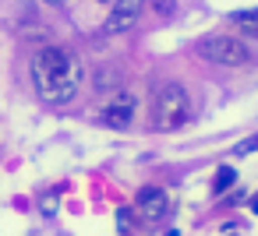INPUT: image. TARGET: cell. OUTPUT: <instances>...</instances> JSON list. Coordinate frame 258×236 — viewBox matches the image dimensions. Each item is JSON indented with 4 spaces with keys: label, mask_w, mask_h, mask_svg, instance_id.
I'll return each mask as SVG.
<instances>
[{
    "label": "cell",
    "mask_w": 258,
    "mask_h": 236,
    "mask_svg": "<svg viewBox=\"0 0 258 236\" xmlns=\"http://www.w3.org/2000/svg\"><path fill=\"white\" fill-rule=\"evenodd\" d=\"M32 85L39 92L43 102L50 106H64L78 95L82 88V64L75 53L60 50V46H46L32 57Z\"/></svg>",
    "instance_id": "6da1fadb"
},
{
    "label": "cell",
    "mask_w": 258,
    "mask_h": 236,
    "mask_svg": "<svg viewBox=\"0 0 258 236\" xmlns=\"http://www.w3.org/2000/svg\"><path fill=\"white\" fill-rule=\"evenodd\" d=\"M191 116V99H187V88L177 85V81H166L159 92H156V106H152V124L159 131H177L184 127Z\"/></svg>",
    "instance_id": "7a4b0ae2"
},
{
    "label": "cell",
    "mask_w": 258,
    "mask_h": 236,
    "mask_svg": "<svg viewBox=\"0 0 258 236\" xmlns=\"http://www.w3.org/2000/svg\"><path fill=\"white\" fill-rule=\"evenodd\" d=\"M198 57L216 67H244L251 60V50L237 36H209L198 43Z\"/></svg>",
    "instance_id": "3957f363"
},
{
    "label": "cell",
    "mask_w": 258,
    "mask_h": 236,
    "mask_svg": "<svg viewBox=\"0 0 258 236\" xmlns=\"http://www.w3.org/2000/svg\"><path fill=\"white\" fill-rule=\"evenodd\" d=\"M135 113H138V99L131 92H120L117 99H110L99 113V124L110 127V131H127L135 124Z\"/></svg>",
    "instance_id": "277c9868"
},
{
    "label": "cell",
    "mask_w": 258,
    "mask_h": 236,
    "mask_svg": "<svg viewBox=\"0 0 258 236\" xmlns=\"http://www.w3.org/2000/svg\"><path fill=\"white\" fill-rule=\"evenodd\" d=\"M142 8L145 0H113V11L106 18V32L110 36H120V32H131L142 18Z\"/></svg>",
    "instance_id": "5b68a950"
},
{
    "label": "cell",
    "mask_w": 258,
    "mask_h": 236,
    "mask_svg": "<svg viewBox=\"0 0 258 236\" xmlns=\"http://www.w3.org/2000/svg\"><path fill=\"white\" fill-rule=\"evenodd\" d=\"M138 215L149 218V222L166 218V215H170V197H166V190H159V187H145V190L138 194Z\"/></svg>",
    "instance_id": "8992f818"
},
{
    "label": "cell",
    "mask_w": 258,
    "mask_h": 236,
    "mask_svg": "<svg viewBox=\"0 0 258 236\" xmlns=\"http://www.w3.org/2000/svg\"><path fill=\"white\" fill-rule=\"evenodd\" d=\"M230 22H233V29H237V32H244V36H254V39H258V11H237V15H230Z\"/></svg>",
    "instance_id": "52a82bcc"
},
{
    "label": "cell",
    "mask_w": 258,
    "mask_h": 236,
    "mask_svg": "<svg viewBox=\"0 0 258 236\" xmlns=\"http://www.w3.org/2000/svg\"><path fill=\"white\" fill-rule=\"evenodd\" d=\"M233 183H237V169L233 166H219L216 176H212V194H226Z\"/></svg>",
    "instance_id": "ba28073f"
},
{
    "label": "cell",
    "mask_w": 258,
    "mask_h": 236,
    "mask_svg": "<svg viewBox=\"0 0 258 236\" xmlns=\"http://www.w3.org/2000/svg\"><path fill=\"white\" fill-rule=\"evenodd\" d=\"M152 11L159 18H173L177 15V0H152Z\"/></svg>",
    "instance_id": "9c48e42d"
},
{
    "label": "cell",
    "mask_w": 258,
    "mask_h": 236,
    "mask_svg": "<svg viewBox=\"0 0 258 236\" xmlns=\"http://www.w3.org/2000/svg\"><path fill=\"white\" fill-rule=\"evenodd\" d=\"M251 152H258V134H251L247 141H240V145L233 148V155H251Z\"/></svg>",
    "instance_id": "30bf717a"
},
{
    "label": "cell",
    "mask_w": 258,
    "mask_h": 236,
    "mask_svg": "<svg viewBox=\"0 0 258 236\" xmlns=\"http://www.w3.org/2000/svg\"><path fill=\"white\" fill-rule=\"evenodd\" d=\"M117 229H120V232H131V229H135V225H131V208H120V211H117Z\"/></svg>",
    "instance_id": "8fae6325"
},
{
    "label": "cell",
    "mask_w": 258,
    "mask_h": 236,
    "mask_svg": "<svg viewBox=\"0 0 258 236\" xmlns=\"http://www.w3.org/2000/svg\"><path fill=\"white\" fill-rule=\"evenodd\" d=\"M53 211H57V197L46 194V197H43V215H53Z\"/></svg>",
    "instance_id": "7c38bea8"
},
{
    "label": "cell",
    "mask_w": 258,
    "mask_h": 236,
    "mask_svg": "<svg viewBox=\"0 0 258 236\" xmlns=\"http://www.w3.org/2000/svg\"><path fill=\"white\" fill-rule=\"evenodd\" d=\"M43 4H50V8H68L71 0H43Z\"/></svg>",
    "instance_id": "4fadbf2b"
},
{
    "label": "cell",
    "mask_w": 258,
    "mask_h": 236,
    "mask_svg": "<svg viewBox=\"0 0 258 236\" xmlns=\"http://www.w3.org/2000/svg\"><path fill=\"white\" fill-rule=\"evenodd\" d=\"M251 211H254V215H258V194H254V201H251Z\"/></svg>",
    "instance_id": "5bb4252c"
},
{
    "label": "cell",
    "mask_w": 258,
    "mask_h": 236,
    "mask_svg": "<svg viewBox=\"0 0 258 236\" xmlns=\"http://www.w3.org/2000/svg\"><path fill=\"white\" fill-rule=\"evenodd\" d=\"M103 4H113V0H103Z\"/></svg>",
    "instance_id": "9a60e30c"
}]
</instances>
